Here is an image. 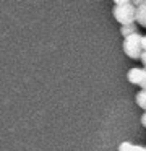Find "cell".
<instances>
[{
    "label": "cell",
    "instance_id": "cell-1",
    "mask_svg": "<svg viewBox=\"0 0 146 151\" xmlns=\"http://www.w3.org/2000/svg\"><path fill=\"white\" fill-rule=\"evenodd\" d=\"M112 15L120 26H128L136 23V8L130 0H115Z\"/></svg>",
    "mask_w": 146,
    "mask_h": 151
},
{
    "label": "cell",
    "instance_id": "cell-2",
    "mask_svg": "<svg viewBox=\"0 0 146 151\" xmlns=\"http://www.w3.org/2000/svg\"><path fill=\"white\" fill-rule=\"evenodd\" d=\"M141 37H143V34L136 33L133 36H128L123 39V52H125L127 57H130L133 60H140V57L143 54Z\"/></svg>",
    "mask_w": 146,
    "mask_h": 151
},
{
    "label": "cell",
    "instance_id": "cell-3",
    "mask_svg": "<svg viewBox=\"0 0 146 151\" xmlns=\"http://www.w3.org/2000/svg\"><path fill=\"white\" fill-rule=\"evenodd\" d=\"M127 80H128L132 85H136L146 91V68L143 67H133L127 72Z\"/></svg>",
    "mask_w": 146,
    "mask_h": 151
},
{
    "label": "cell",
    "instance_id": "cell-4",
    "mask_svg": "<svg viewBox=\"0 0 146 151\" xmlns=\"http://www.w3.org/2000/svg\"><path fill=\"white\" fill-rule=\"evenodd\" d=\"M119 151H146V146L135 145L132 141H122L119 145Z\"/></svg>",
    "mask_w": 146,
    "mask_h": 151
},
{
    "label": "cell",
    "instance_id": "cell-5",
    "mask_svg": "<svg viewBox=\"0 0 146 151\" xmlns=\"http://www.w3.org/2000/svg\"><path fill=\"white\" fill-rule=\"evenodd\" d=\"M136 23L140 26L146 28V0L143 2V5L140 8H136Z\"/></svg>",
    "mask_w": 146,
    "mask_h": 151
},
{
    "label": "cell",
    "instance_id": "cell-6",
    "mask_svg": "<svg viewBox=\"0 0 146 151\" xmlns=\"http://www.w3.org/2000/svg\"><path fill=\"white\" fill-rule=\"evenodd\" d=\"M138 33V26L136 24H128V26H120V34L123 36V39L128 36H133V34Z\"/></svg>",
    "mask_w": 146,
    "mask_h": 151
},
{
    "label": "cell",
    "instance_id": "cell-7",
    "mask_svg": "<svg viewBox=\"0 0 146 151\" xmlns=\"http://www.w3.org/2000/svg\"><path fill=\"white\" fill-rule=\"evenodd\" d=\"M135 101H136V104L140 106V107L143 109V112L146 111V91H138L136 93V96H135Z\"/></svg>",
    "mask_w": 146,
    "mask_h": 151
},
{
    "label": "cell",
    "instance_id": "cell-8",
    "mask_svg": "<svg viewBox=\"0 0 146 151\" xmlns=\"http://www.w3.org/2000/svg\"><path fill=\"white\" fill-rule=\"evenodd\" d=\"M140 60H141V65H143V68H146V50L141 54V57H140Z\"/></svg>",
    "mask_w": 146,
    "mask_h": 151
},
{
    "label": "cell",
    "instance_id": "cell-9",
    "mask_svg": "<svg viewBox=\"0 0 146 151\" xmlns=\"http://www.w3.org/2000/svg\"><path fill=\"white\" fill-rule=\"evenodd\" d=\"M141 125H143V127L146 128V111H145V112H143V114H141Z\"/></svg>",
    "mask_w": 146,
    "mask_h": 151
},
{
    "label": "cell",
    "instance_id": "cell-10",
    "mask_svg": "<svg viewBox=\"0 0 146 151\" xmlns=\"http://www.w3.org/2000/svg\"><path fill=\"white\" fill-rule=\"evenodd\" d=\"M141 47H143V52L146 50V34L141 37Z\"/></svg>",
    "mask_w": 146,
    "mask_h": 151
}]
</instances>
